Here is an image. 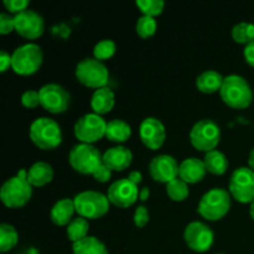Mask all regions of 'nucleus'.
I'll return each instance as SVG.
<instances>
[{
  "instance_id": "c03bdc74",
  "label": "nucleus",
  "mask_w": 254,
  "mask_h": 254,
  "mask_svg": "<svg viewBox=\"0 0 254 254\" xmlns=\"http://www.w3.org/2000/svg\"><path fill=\"white\" fill-rule=\"evenodd\" d=\"M250 215L251 217H252V220L254 221V201L252 203H251V208H250Z\"/></svg>"
},
{
  "instance_id": "f704fd0d",
  "label": "nucleus",
  "mask_w": 254,
  "mask_h": 254,
  "mask_svg": "<svg viewBox=\"0 0 254 254\" xmlns=\"http://www.w3.org/2000/svg\"><path fill=\"white\" fill-rule=\"evenodd\" d=\"M15 30V16H11L7 12L0 14V34L6 35Z\"/></svg>"
},
{
  "instance_id": "9d476101",
  "label": "nucleus",
  "mask_w": 254,
  "mask_h": 254,
  "mask_svg": "<svg viewBox=\"0 0 254 254\" xmlns=\"http://www.w3.org/2000/svg\"><path fill=\"white\" fill-rule=\"evenodd\" d=\"M106 119L97 113H87L78 118L74 124V135L81 143L92 144L106 136Z\"/></svg>"
},
{
  "instance_id": "ddd939ff",
  "label": "nucleus",
  "mask_w": 254,
  "mask_h": 254,
  "mask_svg": "<svg viewBox=\"0 0 254 254\" xmlns=\"http://www.w3.org/2000/svg\"><path fill=\"white\" fill-rule=\"evenodd\" d=\"M184 240L188 247L193 252L203 253L212 247L215 235L208 225L200 221H193L185 227Z\"/></svg>"
},
{
  "instance_id": "6e6552de",
  "label": "nucleus",
  "mask_w": 254,
  "mask_h": 254,
  "mask_svg": "<svg viewBox=\"0 0 254 254\" xmlns=\"http://www.w3.org/2000/svg\"><path fill=\"white\" fill-rule=\"evenodd\" d=\"M76 77L83 86L98 89L108 83L109 71L102 61L94 57H87L77 64Z\"/></svg>"
},
{
  "instance_id": "4be33fe9",
  "label": "nucleus",
  "mask_w": 254,
  "mask_h": 254,
  "mask_svg": "<svg viewBox=\"0 0 254 254\" xmlns=\"http://www.w3.org/2000/svg\"><path fill=\"white\" fill-rule=\"evenodd\" d=\"M54 179V169L46 161H37L27 170V181L32 186L41 188L51 183Z\"/></svg>"
},
{
  "instance_id": "37998d69",
  "label": "nucleus",
  "mask_w": 254,
  "mask_h": 254,
  "mask_svg": "<svg viewBox=\"0 0 254 254\" xmlns=\"http://www.w3.org/2000/svg\"><path fill=\"white\" fill-rule=\"evenodd\" d=\"M248 164H250V168L254 170V148L251 150L250 156H248Z\"/></svg>"
},
{
  "instance_id": "c9c22d12",
  "label": "nucleus",
  "mask_w": 254,
  "mask_h": 254,
  "mask_svg": "<svg viewBox=\"0 0 254 254\" xmlns=\"http://www.w3.org/2000/svg\"><path fill=\"white\" fill-rule=\"evenodd\" d=\"M29 0H4V6L12 14H20L24 10H27Z\"/></svg>"
},
{
  "instance_id": "393cba45",
  "label": "nucleus",
  "mask_w": 254,
  "mask_h": 254,
  "mask_svg": "<svg viewBox=\"0 0 254 254\" xmlns=\"http://www.w3.org/2000/svg\"><path fill=\"white\" fill-rule=\"evenodd\" d=\"M73 254H109L106 245L99 238L88 236L84 240L72 245Z\"/></svg>"
},
{
  "instance_id": "b1692460",
  "label": "nucleus",
  "mask_w": 254,
  "mask_h": 254,
  "mask_svg": "<svg viewBox=\"0 0 254 254\" xmlns=\"http://www.w3.org/2000/svg\"><path fill=\"white\" fill-rule=\"evenodd\" d=\"M131 135V128L124 119H112L107 124L106 136L114 143H124Z\"/></svg>"
},
{
  "instance_id": "412c9836",
  "label": "nucleus",
  "mask_w": 254,
  "mask_h": 254,
  "mask_svg": "<svg viewBox=\"0 0 254 254\" xmlns=\"http://www.w3.org/2000/svg\"><path fill=\"white\" fill-rule=\"evenodd\" d=\"M76 212L74 202L71 198H62L57 201L51 208L50 217L57 226H67L73 220V213Z\"/></svg>"
},
{
  "instance_id": "aec40b11",
  "label": "nucleus",
  "mask_w": 254,
  "mask_h": 254,
  "mask_svg": "<svg viewBox=\"0 0 254 254\" xmlns=\"http://www.w3.org/2000/svg\"><path fill=\"white\" fill-rule=\"evenodd\" d=\"M116 103V96L114 92L109 87H102V88L96 89L92 94L91 98V107L93 109V113L106 114L112 111Z\"/></svg>"
},
{
  "instance_id": "473e14b6",
  "label": "nucleus",
  "mask_w": 254,
  "mask_h": 254,
  "mask_svg": "<svg viewBox=\"0 0 254 254\" xmlns=\"http://www.w3.org/2000/svg\"><path fill=\"white\" fill-rule=\"evenodd\" d=\"M136 6L139 7L143 15L155 17L156 15L161 14L165 6L164 0H136Z\"/></svg>"
},
{
  "instance_id": "f257e3e1",
  "label": "nucleus",
  "mask_w": 254,
  "mask_h": 254,
  "mask_svg": "<svg viewBox=\"0 0 254 254\" xmlns=\"http://www.w3.org/2000/svg\"><path fill=\"white\" fill-rule=\"evenodd\" d=\"M220 94L222 101L235 109L248 108L253 101V91L250 83L240 74L225 77Z\"/></svg>"
},
{
  "instance_id": "0eeeda50",
  "label": "nucleus",
  "mask_w": 254,
  "mask_h": 254,
  "mask_svg": "<svg viewBox=\"0 0 254 254\" xmlns=\"http://www.w3.org/2000/svg\"><path fill=\"white\" fill-rule=\"evenodd\" d=\"M69 165L84 175H93L94 171L103 164V154L92 144L79 143L68 154Z\"/></svg>"
},
{
  "instance_id": "423d86ee",
  "label": "nucleus",
  "mask_w": 254,
  "mask_h": 254,
  "mask_svg": "<svg viewBox=\"0 0 254 254\" xmlns=\"http://www.w3.org/2000/svg\"><path fill=\"white\" fill-rule=\"evenodd\" d=\"M76 212L87 220H97L103 217L109 211V200L107 195L98 191H82L73 198Z\"/></svg>"
},
{
  "instance_id": "a211bd4d",
  "label": "nucleus",
  "mask_w": 254,
  "mask_h": 254,
  "mask_svg": "<svg viewBox=\"0 0 254 254\" xmlns=\"http://www.w3.org/2000/svg\"><path fill=\"white\" fill-rule=\"evenodd\" d=\"M133 161V153L124 145L112 146L103 154V164L112 171H122L129 168Z\"/></svg>"
},
{
  "instance_id": "7c9ffc66",
  "label": "nucleus",
  "mask_w": 254,
  "mask_h": 254,
  "mask_svg": "<svg viewBox=\"0 0 254 254\" xmlns=\"http://www.w3.org/2000/svg\"><path fill=\"white\" fill-rule=\"evenodd\" d=\"M158 29V22H156L155 17L148 16V15H141L138 17L135 25V31L143 39H148V37L153 36Z\"/></svg>"
},
{
  "instance_id": "a19ab883",
  "label": "nucleus",
  "mask_w": 254,
  "mask_h": 254,
  "mask_svg": "<svg viewBox=\"0 0 254 254\" xmlns=\"http://www.w3.org/2000/svg\"><path fill=\"white\" fill-rule=\"evenodd\" d=\"M128 179H129V181H131V183L135 184V185L138 186L139 184L141 183V179H143V176H141V174L139 173V171L133 170V171H130V173H129Z\"/></svg>"
},
{
  "instance_id": "e433bc0d",
  "label": "nucleus",
  "mask_w": 254,
  "mask_h": 254,
  "mask_svg": "<svg viewBox=\"0 0 254 254\" xmlns=\"http://www.w3.org/2000/svg\"><path fill=\"white\" fill-rule=\"evenodd\" d=\"M149 211L148 208L144 205H140L136 207L135 212H134V223H135L136 227L141 228L144 226H146V223L149 222Z\"/></svg>"
},
{
  "instance_id": "f8f14e48",
  "label": "nucleus",
  "mask_w": 254,
  "mask_h": 254,
  "mask_svg": "<svg viewBox=\"0 0 254 254\" xmlns=\"http://www.w3.org/2000/svg\"><path fill=\"white\" fill-rule=\"evenodd\" d=\"M40 103L50 113H64L68 109L71 96L64 86L59 83H47L39 91Z\"/></svg>"
},
{
  "instance_id": "6ab92c4d",
  "label": "nucleus",
  "mask_w": 254,
  "mask_h": 254,
  "mask_svg": "<svg viewBox=\"0 0 254 254\" xmlns=\"http://www.w3.org/2000/svg\"><path fill=\"white\" fill-rule=\"evenodd\" d=\"M206 166L203 160L197 158H188L180 163L179 168V178L188 184L200 183L205 178Z\"/></svg>"
},
{
  "instance_id": "a18cd8bd",
  "label": "nucleus",
  "mask_w": 254,
  "mask_h": 254,
  "mask_svg": "<svg viewBox=\"0 0 254 254\" xmlns=\"http://www.w3.org/2000/svg\"><path fill=\"white\" fill-rule=\"evenodd\" d=\"M29 254H37L36 252H35V251H34V253H31V252H29Z\"/></svg>"
},
{
  "instance_id": "ea45409f",
  "label": "nucleus",
  "mask_w": 254,
  "mask_h": 254,
  "mask_svg": "<svg viewBox=\"0 0 254 254\" xmlns=\"http://www.w3.org/2000/svg\"><path fill=\"white\" fill-rule=\"evenodd\" d=\"M243 54H245L246 62H247L248 64H251L252 67H254V40L251 41L250 44L246 45Z\"/></svg>"
},
{
  "instance_id": "f03ea898",
  "label": "nucleus",
  "mask_w": 254,
  "mask_h": 254,
  "mask_svg": "<svg viewBox=\"0 0 254 254\" xmlns=\"http://www.w3.org/2000/svg\"><path fill=\"white\" fill-rule=\"evenodd\" d=\"M32 196V185L27 181V171L25 169L16 176L7 179L0 189V198L2 203L10 208L22 207Z\"/></svg>"
},
{
  "instance_id": "72a5a7b5",
  "label": "nucleus",
  "mask_w": 254,
  "mask_h": 254,
  "mask_svg": "<svg viewBox=\"0 0 254 254\" xmlns=\"http://www.w3.org/2000/svg\"><path fill=\"white\" fill-rule=\"evenodd\" d=\"M21 103L22 106H25L26 108H35L40 103V93L39 91H32V89H29V91L24 92L21 96Z\"/></svg>"
},
{
  "instance_id": "20e7f679",
  "label": "nucleus",
  "mask_w": 254,
  "mask_h": 254,
  "mask_svg": "<svg viewBox=\"0 0 254 254\" xmlns=\"http://www.w3.org/2000/svg\"><path fill=\"white\" fill-rule=\"evenodd\" d=\"M231 208V193L221 188L207 191L201 197L197 212L208 221H218L225 217Z\"/></svg>"
},
{
  "instance_id": "39448f33",
  "label": "nucleus",
  "mask_w": 254,
  "mask_h": 254,
  "mask_svg": "<svg viewBox=\"0 0 254 254\" xmlns=\"http://www.w3.org/2000/svg\"><path fill=\"white\" fill-rule=\"evenodd\" d=\"M44 52L37 44L29 42L14 50L11 55V68L15 73L29 76L41 67Z\"/></svg>"
},
{
  "instance_id": "4468645a",
  "label": "nucleus",
  "mask_w": 254,
  "mask_h": 254,
  "mask_svg": "<svg viewBox=\"0 0 254 254\" xmlns=\"http://www.w3.org/2000/svg\"><path fill=\"white\" fill-rule=\"evenodd\" d=\"M107 197L117 207L127 208L134 205L139 198L138 186L129 181V179H119L109 186Z\"/></svg>"
},
{
  "instance_id": "c85d7f7f",
  "label": "nucleus",
  "mask_w": 254,
  "mask_h": 254,
  "mask_svg": "<svg viewBox=\"0 0 254 254\" xmlns=\"http://www.w3.org/2000/svg\"><path fill=\"white\" fill-rule=\"evenodd\" d=\"M166 193H168V196L173 201L180 202V201L188 198L190 190H189L188 183L178 178L175 180L170 181L169 184H166Z\"/></svg>"
},
{
  "instance_id": "2eb2a0df",
  "label": "nucleus",
  "mask_w": 254,
  "mask_h": 254,
  "mask_svg": "<svg viewBox=\"0 0 254 254\" xmlns=\"http://www.w3.org/2000/svg\"><path fill=\"white\" fill-rule=\"evenodd\" d=\"M44 17L35 10L27 9L15 15V31L25 39H37L44 34Z\"/></svg>"
},
{
  "instance_id": "dca6fc26",
  "label": "nucleus",
  "mask_w": 254,
  "mask_h": 254,
  "mask_svg": "<svg viewBox=\"0 0 254 254\" xmlns=\"http://www.w3.org/2000/svg\"><path fill=\"white\" fill-rule=\"evenodd\" d=\"M179 163L174 156L168 154H160L155 156L149 163L150 176L158 183L169 184L170 181L179 178Z\"/></svg>"
},
{
  "instance_id": "79ce46f5",
  "label": "nucleus",
  "mask_w": 254,
  "mask_h": 254,
  "mask_svg": "<svg viewBox=\"0 0 254 254\" xmlns=\"http://www.w3.org/2000/svg\"><path fill=\"white\" fill-rule=\"evenodd\" d=\"M149 196H150V190H149V188H143L140 190V192H139V200L146 201L149 198Z\"/></svg>"
},
{
  "instance_id": "5701e85b",
  "label": "nucleus",
  "mask_w": 254,
  "mask_h": 254,
  "mask_svg": "<svg viewBox=\"0 0 254 254\" xmlns=\"http://www.w3.org/2000/svg\"><path fill=\"white\" fill-rule=\"evenodd\" d=\"M225 77L215 69H206L196 77V87L202 93H215L221 91Z\"/></svg>"
},
{
  "instance_id": "2f4dec72",
  "label": "nucleus",
  "mask_w": 254,
  "mask_h": 254,
  "mask_svg": "<svg viewBox=\"0 0 254 254\" xmlns=\"http://www.w3.org/2000/svg\"><path fill=\"white\" fill-rule=\"evenodd\" d=\"M116 42L113 40H109V39H104L102 41L97 42L96 46L93 49V55H94V59L99 60V61L103 62L104 60H108L116 54Z\"/></svg>"
},
{
  "instance_id": "7ed1b4c3",
  "label": "nucleus",
  "mask_w": 254,
  "mask_h": 254,
  "mask_svg": "<svg viewBox=\"0 0 254 254\" xmlns=\"http://www.w3.org/2000/svg\"><path fill=\"white\" fill-rule=\"evenodd\" d=\"M30 139L40 149L51 150L57 148L62 141V130L56 121L47 117L35 119L30 126Z\"/></svg>"
},
{
  "instance_id": "4c0bfd02",
  "label": "nucleus",
  "mask_w": 254,
  "mask_h": 254,
  "mask_svg": "<svg viewBox=\"0 0 254 254\" xmlns=\"http://www.w3.org/2000/svg\"><path fill=\"white\" fill-rule=\"evenodd\" d=\"M93 176L98 183H107V181H109V179H111L112 170L107 165L102 164V165L94 171Z\"/></svg>"
},
{
  "instance_id": "cd10ccee",
  "label": "nucleus",
  "mask_w": 254,
  "mask_h": 254,
  "mask_svg": "<svg viewBox=\"0 0 254 254\" xmlns=\"http://www.w3.org/2000/svg\"><path fill=\"white\" fill-rule=\"evenodd\" d=\"M19 242V233L14 226L9 223L0 225V251L7 252L12 250Z\"/></svg>"
},
{
  "instance_id": "c756f323",
  "label": "nucleus",
  "mask_w": 254,
  "mask_h": 254,
  "mask_svg": "<svg viewBox=\"0 0 254 254\" xmlns=\"http://www.w3.org/2000/svg\"><path fill=\"white\" fill-rule=\"evenodd\" d=\"M232 37L238 44H250L254 40V24L251 22H238L232 29Z\"/></svg>"
},
{
  "instance_id": "bb28decb",
  "label": "nucleus",
  "mask_w": 254,
  "mask_h": 254,
  "mask_svg": "<svg viewBox=\"0 0 254 254\" xmlns=\"http://www.w3.org/2000/svg\"><path fill=\"white\" fill-rule=\"evenodd\" d=\"M88 230H89L88 220L78 216V217H74L73 220L67 225V228H66L67 237H68V240L71 241L72 243L79 242V241L88 237Z\"/></svg>"
},
{
  "instance_id": "f3484780",
  "label": "nucleus",
  "mask_w": 254,
  "mask_h": 254,
  "mask_svg": "<svg viewBox=\"0 0 254 254\" xmlns=\"http://www.w3.org/2000/svg\"><path fill=\"white\" fill-rule=\"evenodd\" d=\"M139 134L144 145L151 150H158L161 148L166 139V130L163 122L154 117L143 119L139 127Z\"/></svg>"
},
{
  "instance_id": "9b49d317",
  "label": "nucleus",
  "mask_w": 254,
  "mask_h": 254,
  "mask_svg": "<svg viewBox=\"0 0 254 254\" xmlns=\"http://www.w3.org/2000/svg\"><path fill=\"white\" fill-rule=\"evenodd\" d=\"M228 190L238 202L252 203L254 201V170L247 166L236 169L231 175Z\"/></svg>"
},
{
  "instance_id": "58836bf2",
  "label": "nucleus",
  "mask_w": 254,
  "mask_h": 254,
  "mask_svg": "<svg viewBox=\"0 0 254 254\" xmlns=\"http://www.w3.org/2000/svg\"><path fill=\"white\" fill-rule=\"evenodd\" d=\"M9 67H11V55L5 50H0V71L5 72Z\"/></svg>"
},
{
  "instance_id": "49530a36",
  "label": "nucleus",
  "mask_w": 254,
  "mask_h": 254,
  "mask_svg": "<svg viewBox=\"0 0 254 254\" xmlns=\"http://www.w3.org/2000/svg\"><path fill=\"white\" fill-rule=\"evenodd\" d=\"M216 254H226V253H216Z\"/></svg>"
},
{
  "instance_id": "a878e982",
  "label": "nucleus",
  "mask_w": 254,
  "mask_h": 254,
  "mask_svg": "<svg viewBox=\"0 0 254 254\" xmlns=\"http://www.w3.org/2000/svg\"><path fill=\"white\" fill-rule=\"evenodd\" d=\"M203 163H205L206 170L213 175H222L228 169L227 156L222 151L216 150V149L206 153Z\"/></svg>"
},
{
  "instance_id": "1a4fd4ad",
  "label": "nucleus",
  "mask_w": 254,
  "mask_h": 254,
  "mask_svg": "<svg viewBox=\"0 0 254 254\" xmlns=\"http://www.w3.org/2000/svg\"><path fill=\"white\" fill-rule=\"evenodd\" d=\"M221 129L218 124L212 119H201L193 124L190 131L191 144L200 151L215 150L220 143Z\"/></svg>"
}]
</instances>
